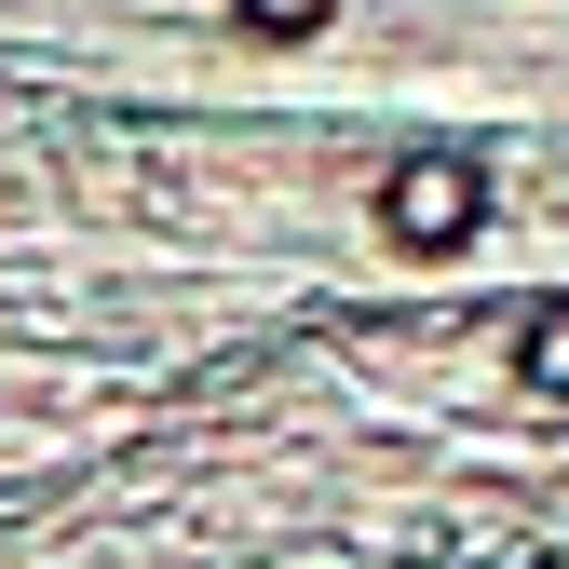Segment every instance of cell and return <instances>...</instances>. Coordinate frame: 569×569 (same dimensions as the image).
I'll use <instances>...</instances> for the list:
<instances>
[{"label": "cell", "mask_w": 569, "mask_h": 569, "mask_svg": "<svg viewBox=\"0 0 569 569\" xmlns=\"http://www.w3.org/2000/svg\"><path fill=\"white\" fill-rule=\"evenodd\" d=\"M529 380H542V393H569V312H542V326H529Z\"/></svg>", "instance_id": "cell-2"}, {"label": "cell", "mask_w": 569, "mask_h": 569, "mask_svg": "<svg viewBox=\"0 0 569 569\" xmlns=\"http://www.w3.org/2000/svg\"><path fill=\"white\" fill-rule=\"evenodd\" d=\"M244 14H258V28H312L326 0H244Z\"/></svg>", "instance_id": "cell-3"}, {"label": "cell", "mask_w": 569, "mask_h": 569, "mask_svg": "<svg viewBox=\"0 0 569 569\" xmlns=\"http://www.w3.org/2000/svg\"><path fill=\"white\" fill-rule=\"evenodd\" d=\"M475 203H488V190H475L461 150H420V163L393 177V231H407V244H448V231H475Z\"/></svg>", "instance_id": "cell-1"}]
</instances>
